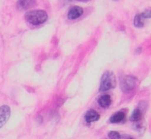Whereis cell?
I'll return each mask as SVG.
<instances>
[{
	"mask_svg": "<svg viewBox=\"0 0 151 139\" xmlns=\"http://www.w3.org/2000/svg\"><path fill=\"white\" fill-rule=\"evenodd\" d=\"M37 5L36 1H18L17 2V7L20 10H28L29 8H32Z\"/></svg>",
	"mask_w": 151,
	"mask_h": 139,
	"instance_id": "cell-7",
	"label": "cell"
},
{
	"mask_svg": "<svg viewBox=\"0 0 151 139\" xmlns=\"http://www.w3.org/2000/svg\"><path fill=\"white\" fill-rule=\"evenodd\" d=\"M116 85V80L114 73L112 71H106L101 77L99 91L101 92L107 91L109 90L115 88Z\"/></svg>",
	"mask_w": 151,
	"mask_h": 139,
	"instance_id": "cell-2",
	"label": "cell"
},
{
	"mask_svg": "<svg viewBox=\"0 0 151 139\" xmlns=\"http://www.w3.org/2000/svg\"><path fill=\"white\" fill-rule=\"evenodd\" d=\"M133 24L135 27L137 28H142L144 26V19L142 18L141 14H137L135 17H134V20H133Z\"/></svg>",
	"mask_w": 151,
	"mask_h": 139,
	"instance_id": "cell-11",
	"label": "cell"
},
{
	"mask_svg": "<svg viewBox=\"0 0 151 139\" xmlns=\"http://www.w3.org/2000/svg\"><path fill=\"white\" fill-rule=\"evenodd\" d=\"M124 117H125V113L124 112H117L110 117V122L112 123L121 122L124 119Z\"/></svg>",
	"mask_w": 151,
	"mask_h": 139,
	"instance_id": "cell-10",
	"label": "cell"
},
{
	"mask_svg": "<svg viewBox=\"0 0 151 139\" xmlns=\"http://www.w3.org/2000/svg\"><path fill=\"white\" fill-rule=\"evenodd\" d=\"M98 103H99V105H100L101 107L107 108V107H109V106L110 105V104H111V98H110L109 95H102V96L99 98Z\"/></svg>",
	"mask_w": 151,
	"mask_h": 139,
	"instance_id": "cell-8",
	"label": "cell"
},
{
	"mask_svg": "<svg viewBox=\"0 0 151 139\" xmlns=\"http://www.w3.org/2000/svg\"><path fill=\"white\" fill-rule=\"evenodd\" d=\"M137 83H138V79L135 76H125L121 79V82H120L121 90L124 93H129L135 89Z\"/></svg>",
	"mask_w": 151,
	"mask_h": 139,
	"instance_id": "cell-3",
	"label": "cell"
},
{
	"mask_svg": "<svg viewBox=\"0 0 151 139\" xmlns=\"http://www.w3.org/2000/svg\"><path fill=\"white\" fill-rule=\"evenodd\" d=\"M47 14L43 10H34L26 13L25 19L31 25H40L46 21Z\"/></svg>",
	"mask_w": 151,
	"mask_h": 139,
	"instance_id": "cell-1",
	"label": "cell"
},
{
	"mask_svg": "<svg viewBox=\"0 0 151 139\" xmlns=\"http://www.w3.org/2000/svg\"><path fill=\"white\" fill-rule=\"evenodd\" d=\"M142 113H143V111H142L139 107H137V108L133 111L132 114L131 115L130 120H131L132 121H133V122H138V121H139L140 119L142 118Z\"/></svg>",
	"mask_w": 151,
	"mask_h": 139,
	"instance_id": "cell-9",
	"label": "cell"
},
{
	"mask_svg": "<svg viewBox=\"0 0 151 139\" xmlns=\"http://www.w3.org/2000/svg\"><path fill=\"white\" fill-rule=\"evenodd\" d=\"M85 119L87 123H92L93 121H97L100 119V114L95 110L91 109L86 113Z\"/></svg>",
	"mask_w": 151,
	"mask_h": 139,
	"instance_id": "cell-6",
	"label": "cell"
},
{
	"mask_svg": "<svg viewBox=\"0 0 151 139\" xmlns=\"http://www.w3.org/2000/svg\"><path fill=\"white\" fill-rule=\"evenodd\" d=\"M133 128H134L135 130H137L138 132L142 133V132L145 130V126L143 125V123H142V122L138 121V122H135V123H134V125H133Z\"/></svg>",
	"mask_w": 151,
	"mask_h": 139,
	"instance_id": "cell-12",
	"label": "cell"
},
{
	"mask_svg": "<svg viewBox=\"0 0 151 139\" xmlns=\"http://www.w3.org/2000/svg\"><path fill=\"white\" fill-rule=\"evenodd\" d=\"M84 13V10L80 6H73L68 13V18L69 20H76L79 18Z\"/></svg>",
	"mask_w": 151,
	"mask_h": 139,
	"instance_id": "cell-5",
	"label": "cell"
},
{
	"mask_svg": "<svg viewBox=\"0 0 151 139\" xmlns=\"http://www.w3.org/2000/svg\"><path fill=\"white\" fill-rule=\"evenodd\" d=\"M108 135L109 139H121V135L116 131H110Z\"/></svg>",
	"mask_w": 151,
	"mask_h": 139,
	"instance_id": "cell-13",
	"label": "cell"
},
{
	"mask_svg": "<svg viewBox=\"0 0 151 139\" xmlns=\"http://www.w3.org/2000/svg\"><path fill=\"white\" fill-rule=\"evenodd\" d=\"M127 139H132V138H127Z\"/></svg>",
	"mask_w": 151,
	"mask_h": 139,
	"instance_id": "cell-15",
	"label": "cell"
},
{
	"mask_svg": "<svg viewBox=\"0 0 151 139\" xmlns=\"http://www.w3.org/2000/svg\"><path fill=\"white\" fill-rule=\"evenodd\" d=\"M11 114L10 107L7 105H2L0 107V128H3L6 122L8 120Z\"/></svg>",
	"mask_w": 151,
	"mask_h": 139,
	"instance_id": "cell-4",
	"label": "cell"
},
{
	"mask_svg": "<svg viewBox=\"0 0 151 139\" xmlns=\"http://www.w3.org/2000/svg\"><path fill=\"white\" fill-rule=\"evenodd\" d=\"M140 14H141V16H142V18L144 20L148 19V18H151V10H146L145 12H143Z\"/></svg>",
	"mask_w": 151,
	"mask_h": 139,
	"instance_id": "cell-14",
	"label": "cell"
}]
</instances>
